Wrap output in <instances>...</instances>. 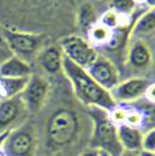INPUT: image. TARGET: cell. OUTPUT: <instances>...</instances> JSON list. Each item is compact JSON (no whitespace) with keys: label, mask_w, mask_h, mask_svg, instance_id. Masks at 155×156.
<instances>
[{"label":"cell","mask_w":155,"mask_h":156,"mask_svg":"<svg viewBox=\"0 0 155 156\" xmlns=\"http://www.w3.org/2000/svg\"><path fill=\"white\" fill-rule=\"evenodd\" d=\"M61 69L72 84L76 98L83 105L88 107H98V109L106 110L108 113L112 112L114 107H117L110 92L103 90L101 86H98L88 76L85 68H80L75 62H72L71 60L63 56Z\"/></svg>","instance_id":"1"},{"label":"cell","mask_w":155,"mask_h":156,"mask_svg":"<svg viewBox=\"0 0 155 156\" xmlns=\"http://www.w3.org/2000/svg\"><path fill=\"white\" fill-rule=\"evenodd\" d=\"M80 119L76 113L68 109L56 110L46 122L48 147L53 151L67 148L79 136Z\"/></svg>","instance_id":"2"},{"label":"cell","mask_w":155,"mask_h":156,"mask_svg":"<svg viewBox=\"0 0 155 156\" xmlns=\"http://www.w3.org/2000/svg\"><path fill=\"white\" fill-rule=\"evenodd\" d=\"M91 118L90 148L97 151H105L112 156H120L123 148L117 137V126L112 122L109 113L98 107H88Z\"/></svg>","instance_id":"3"},{"label":"cell","mask_w":155,"mask_h":156,"mask_svg":"<svg viewBox=\"0 0 155 156\" xmlns=\"http://www.w3.org/2000/svg\"><path fill=\"white\" fill-rule=\"evenodd\" d=\"M37 140L31 129L27 126H19L11 130L2 147L4 156H35Z\"/></svg>","instance_id":"4"},{"label":"cell","mask_w":155,"mask_h":156,"mask_svg":"<svg viewBox=\"0 0 155 156\" xmlns=\"http://www.w3.org/2000/svg\"><path fill=\"white\" fill-rule=\"evenodd\" d=\"M59 46H60L63 56L65 58L71 60L72 62H75L76 65H79L80 68H85V69L98 56L93 45L88 41H86L85 38L78 37V35H71V37L64 38Z\"/></svg>","instance_id":"5"},{"label":"cell","mask_w":155,"mask_h":156,"mask_svg":"<svg viewBox=\"0 0 155 156\" xmlns=\"http://www.w3.org/2000/svg\"><path fill=\"white\" fill-rule=\"evenodd\" d=\"M27 110L20 95L0 101V134L23 125Z\"/></svg>","instance_id":"6"},{"label":"cell","mask_w":155,"mask_h":156,"mask_svg":"<svg viewBox=\"0 0 155 156\" xmlns=\"http://www.w3.org/2000/svg\"><path fill=\"white\" fill-rule=\"evenodd\" d=\"M88 76L106 91H112L120 83V73L109 58L98 55L95 60L86 68Z\"/></svg>","instance_id":"7"},{"label":"cell","mask_w":155,"mask_h":156,"mask_svg":"<svg viewBox=\"0 0 155 156\" xmlns=\"http://www.w3.org/2000/svg\"><path fill=\"white\" fill-rule=\"evenodd\" d=\"M151 84L153 82L148 80L147 77H131L118 83L110 91V95L117 106L121 103H132V102L143 99L146 91Z\"/></svg>","instance_id":"8"},{"label":"cell","mask_w":155,"mask_h":156,"mask_svg":"<svg viewBox=\"0 0 155 156\" xmlns=\"http://www.w3.org/2000/svg\"><path fill=\"white\" fill-rule=\"evenodd\" d=\"M48 91H49V83L44 77L31 73L25 90L20 94L27 113H38L42 109L48 97Z\"/></svg>","instance_id":"9"},{"label":"cell","mask_w":155,"mask_h":156,"mask_svg":"<svg viewBox=\"0 0 155 156\" xmlns=\"http://www.w3.org/2000/svg\"><path fill=\"white\" fill-rule=\"evenodd\" d=\"M8 45L13 48L15 52L22 53V55H30L38 49L41 44V37L34 34H27V33H16L4 30L3 31Z\"/></svg>","instance_id":"10"},{"label":"cell","mask_w":155,"mask_h":156,"mask_svg":"<svg viewBox=\"0 0 155 156\" xmlns=\"http://www.w3.org/2000/svg\"><path fill=\"white\" fill-rule=\"evenodd\" d=\"M127 60H128V64L133 69H138V71L147 69L151 65V61H153L151 48L144 41H132L129 50H128Z\"/></svg>","instance_id":"11"},{"label":"cell","mask_w":155,"mask_h":156,"mask_svg":"<svg viewBox=\"0 0 155 156\" xmlns=\"http://www.w3.org/2000/svg\"><path fill=\"white\" fill-rule=\"evenodd\" d=\"M154 31H155L154 8H148L133 25L132 31H131V37H132V41H144V42H147L148 40H151L154 37Z\"/></svg>","instance_id":"12"},{"label":"cell","mask_w":155,"mask_h":156,"mask_svg":"<svg viewBox=\"0 0 155 156\" xmlns=\"http://www.w3.org/2000/svg\"><path fill=\"white\" fill-rule=\"evenodd\" d=\"M144 132L139 128H132L128 125H118L117 137L123 151H142V140Z\"/></svg>","instance_id":"13"},{"label":"cell","mask_w":155,"mask_h":156,"mask_svg":"<svg viewBox=\"0 0 155 156\" xmlns=\"http://www.w3.org/2000/svg\"><path fill=\"white\" fill-rule=\"evenodd\" d=\"M31 67L19 56H11L0 64V77H29Z\"/></svg>","instance_id":"14"},{"label":"cell","mask_w":155,"mask_h":156,"mask_svg":"<svg viewBox=\"0 0 155 156\" xmlns=\"http://www.w3.org/2000/svg\"><path fill=\"white\" fill-rule=\"evenodd\" d=\"M38 61H40L42 69L48 73L53 75L61 71L63 67V52L60 46H48L44 49L38 56Z\"/></svg>","instance_id":"15"},{"label":"cell","mask_w":155,"mask_h":156,"mask_svg":"<svg viewBox=\"0 0 155 156\" xmlns=\"http://www.w3.org/2000/svg\"><path fill=\"white\" fill-rule=\"evenodd\" d=\"M29 77H0V95H2V99L14 98L22 94L29 82Z\"/></svg>","instance_id":"16"},{"label":"cell","mask_w":155,"mask_h":156,"mask_svg":"<svg viewBox=\"0 0 155 156\" xmlns=\"http://www.w3.org/2000/svg\"><path fill=\"white\" fill-rule=\"evenodd\" d=\"M113 30H110L108 27H105L101 23L91 26L90 31H88V42L91 45H98V46H106L108 42L112 38Z\"/></svg>","instance_id":"17"},{"label":"cell","mask_w":155,"mask_h":156,"mask_svg":"<svg viewBox=\"0 0 155 156\" xmlns=\"http://www.w3.org/2000/svg\"><path fill=\"white\" fill-rule=\"evenodd\" d=\"M135 5L136 4L133 3V0H112V10L118 15L129 16L135 10Z\"/></svg>","instance_id":"18"},{"label":"cell","mask_w":155,"mask_h":156,"mask_svg":"<svg viewBox=\"0 0 155 156\" xmlns=\"http://www.w3.org/2000/svg\"><path fill=\"white\" fill-rule=\"evenodd\" d=\"M125 125L132 128H139L142 129V126L144 125V114L139 110H127V117H125Z\"/></svg>","instance_id":"19"},{"label":"cell","mask_w":155,"mask_h":156,"mask_svg":"<svg viewBox=\"0 0 155 156\" xmlns=\"http://www.w3.org/2000/svg\"><path fill=\"white\" fill-rule=\"evenodd\" d=\"M118 20H120V15L117 12H114L113 10L106 11L105 14L101 18V25H103L105 27H108L110 30H114L118 27Z\"/></svg>","instance_id":"20"},{"label":"cell","mask_w":155,"mask_h":156,"mask_svg":"<svg viewBox=\"0 0 155 156\" xmlns=\"http://www.w3.org/2000/svg\"><path fill=\"white\" fill-rule=\"evenodd\" d=\"M142 149L143 151L154 152L155 151V129H148L143 133L142 140Z\"/></svg>","instance_id":"21"},{"label":"cell","mask_w":155,"mask_h":156,"mask_svg":"<svg viewBox=\"0 0 155 156\" xmlns=\"http://www.w3.org/2000/svg\"><path fill=\"white\" fill-rule=\"evenodd\" d=\"M79 156H98V151L94 148H87L82 152Z\"/></svg>","instance_id":"22"},{"label":"cell","mask_w":155,"mask_h":156,"mask_svg":"<svg viewBox=\"0 0 155 156\" xmlns=\"http://www.w3.org/2000/svg\"><path fill=\"white\" fill-rule=\"evenodd\" d=\"M120 156H139V152L136 151H123Z\"/></svg>","instance_id":"23"},{"label":"cell","mask_w":155,"mask_h":156,"mask_svg":"<svg viewBox=\"0 0 155 156\" xmlns=\"http://www.w3.org/2000/svg\"><path fill=\"white\" fill-rule=\"evenodd\" d=\"M139 156H155L154 152H148V151H139Z\"/></svg>","instance_id":"24"},{"label":"cell","mask_w":155,"mask_h":156,"mask_svg":"<svg viewBox=\"0 0 155 156\" xmlns=\"http://www.w3.org/2000/svg\"><path fill=\"white\" fill-rule=\"evenodd\" d=\"M146 5H147L148 8H154V4H155V0H146L144 3Z\"/></svg>","instance_id":"25"},{"label":"cell","mask_w":155,"mask_h":156,"mask_svg":"<svg viewBox=\"0 0 155 156\" xmlns=\"http://www.w3.org/2000/svg\"><path fill=\"white\" fill-rule=\"evenodd\" d=\"M98 156H112V155L108 154V152H105V151H98Z\"/></svg>","instance_id":"26"},{"label":"cell","mask_w":155,"mask_h":156,"mask_svg":"<svg viewBox=\"0 0 155 156\" xmlns=\"http://www.w3.org/2000/svg\"><path fill=\"white\" fill-rule=\"evenodd\" d=\"M133 3H135V4H144L146 0H133Z\"/></svg>","instance_id":"27"},{"label":"cell","mask_w":155,"mask_h":156,"mask_svg":"<svg viewBox=\"0 0 155 156\" xmlns=\"http://www.w3.org/2000/svg\"><path fill=\"white\" fill-rule=\"evenodd\" d=\"M0 101H2V95H0Z\"/></svg>","instance_id":"28"}]
</instances>
